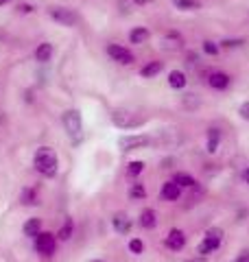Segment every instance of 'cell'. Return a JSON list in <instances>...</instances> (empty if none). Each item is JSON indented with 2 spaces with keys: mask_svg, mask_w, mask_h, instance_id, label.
<instances>
[{
  "mask_svg": "<svg viewBox=\"0 0 249 262\" xmlns=\"http://www.w3.org/2000/svg\"><path fill=\"white\" fill-rule=\"evenodd\" d=\"M197 59H199L197 53H188L186 55V66H197Z\"/></svg>",
  "mask_w": 249,
  "mask_h": 262,
  "instance_id": "cell-32",
  "label": "cell"
},
{
  "mask_svg": "<svg viewBox=\"0 0 249 262\" xmlns=\"http://www.w3.org/2000/svg\"><path fill=\"white\" fill-rule=\"evenodd\" d=\"M35 59L39 63H48L53 59V44H48V42H42L37 48H35Z\"/></svg>",
  "mask_w": 249,
  "mask_h": 262,
  "instance_id": "cell-20",
  "label": "cell"
},
{
  "mask_svg": "<svg viewBox=\"0 0 249 262\" xmlns=\"http://www.w3.org/2000/svg\"><path fill=\"white\" fill-rule=\"evenodd\" d=\"M48 13H51V18L57 24H61V27H74V24L79 22V15L72 9H68V7H53Z\"/></svg>",
  "mask_w": 249,
  "mask_h": 262,
  "instance_id": "cell-8",
  "label": "cell"
},
{
  "mask_svg": "<svg viewBox=\"0 0 249 262\" xmlns=\"http://www.w3.org/2000/svg\"><path fill=\"white\" fill-rule=\"evenodd\" d=\"M238 114H240V118H243V120H249V101L247 103H240Z\"/></svg>",
  "mask_w": 249,
  "mask_h": 262,
  "instance_id": "cell-31",
  "label": "cell"
},
{
  "mask_svg": "<svg viewBox=\"0 0 249 262\" xmlns=\"http://www.w3.org/2000/svg\"><path fill=\"white\" fill-rule=\"evenodd\" d=\"M179 196H181V188L173 182H164L162 184V188H160V199L162 201H166V203H175V201H179Z\"/></svg>",
  "mask_w": 249,
  "mask_h": 262,
  "instance_id": "cell-11",
  "label": "cell"
},
{
  "mask_svg": "<svg viewBox=\"0 0 249 262\" xmlns=\"http://www.w3.org/2000/svg\"><path fill=\"white\" fill-rule=\"evenodd\" d=\"M221 245H223V229L221 227H210V229H205V236H203V241L199 243L197 253L205 258V256H210V253L217 251Z\"/></svg>",
  "mask_w": 249,
  "mask_h": 262,
  "instance_id": "cell-4",
  "label": "cell"
},
{
  "mask_svg": "<svg viewBox=\"0 0 249 262\" xmlns=\"http://www.w3.org/2000/svg\"><path fill=\"white\" fill-rule=\"evenodd\" d=\"M33 166L42 177H55L57 168H59V160H57V153L51 146H39L35 151V158H33Z\"/></svg>",
  "mask_w": 249,
  "mask_h": 262,
  "instance_id": "cell-1",
  "label": "cell"
},
{
  "mask_svg": "<svg viewBox=\"0 0 249 262\" xmlns=\"http://www.w3.org/2000/svg\"><path fill=\"white\" fill-rule=\"evenodd\" d=\"M234 262H249V251H240V256Z\"/></svg>",
  "mask_w": 249,
  "mask_h": 262,
  "instance_id": "cell-33",
  "label": "cell"
},
{
  "mask_svg": "<svg viewBox=\"0 0 249 262\" xmlns=\"http://www.w3.org/2000/svg\"><path fill=\"white\" fill-rule=\"evenodd\" d=\"M90 262H105V260H101V258H94V260H90Z\"/></svg>",
  "mask_w": 249,
  "mask_h": 262,
  "instance_id": "cell-38",
  "label": "cell"
},
{
  "mask_svg": "<svg viewBox=\"0 0 249 262\" xmlns=\"http://www.w3.org/2000/svg\"><path fill=\"white\" fill-rule=\"evenodd\" d=\"M169 85L173 90H184L188 85V75L184 70H171L169 72Z\"/></svg>",
  "mask_w": 249,
  "mask_h": 262,
  "instance_id": "cell-16",
  "label": "cell"
},
{
  "mask_svg": "<svg viewBox=\"0 0 249 262\" xmlns=\"http://www.w3.org/2000/svg\"><path fill=\"white\" fill-rule=\"evenodd\" d=\"M221 48H238V46H243V39H238V37H225V39H221L219 42Z\"/></svg>",
  "mask_w": 249,
  "mask_h": 262,
  "instance_id": "cell-30",
  "label": "cell"
},
{
  "mask_svg": "<svg viewBox=\"0 0 249 262\" xmlns=\"http://www.w3.org/2000/svg\"><path fill=\"white\" fill-rule=\"evenodd\" d=\"M142 170H144V162H140V160H134V162L127 164V177H131V179L142 175Z\"/></svg>",
  "mask_w": 249,
  "mask_h": 262,
  "instance_id": "cell-26",
  "label": "cell"
},
{
  "mask_svg": "<svg viewBox=\"0 0 249 262\" xmlns=\"http://www.w3.org/2000/svg\"><path fill=\"white\" fill-rule=\"evenodd\" d=\"M153 142V138H149L144 134H134V136H122L118 140V146L122 151H136V149H147Z\"/></svg>",
  "mask_w": 249,
  "mask_h": 262,
  "instance_id": "cell-6",
  "label": "cell"
},
{
  "mask_svg": "<svg viewBox=\"0 0 249 262\" xmlns=\"http://www.w3.org/2000/svg\"><path fill=\"white\" fill-rule=\"evenodd\" d=\"M72 234H74V223H72V219H66L64 225L59 227V234H57V236H59L61 243H68L72 238Z\"/></svg>",
  "mask_w": 249,
  "mask_h": 262,
  "instance_id": "cell-24",
  "label": "cell"
},
{
  "mask_svg": "<svg viewBox=\"0 0 249 262\" xmlns=\"http://www.w3.org/2000/svg\"><path fill=\"white\" fill-rule=\"evenodd\" d=\"M129 251L134 253V256H140V253L144 251V243L140 241V238H131L129 241Z\"/></svg>",
  "mask_w": 249,
  "mask_h": 262,
  "instance_id": "cell-29",
  "label": "cell"
},
{
  "mask_svg": "<svg viewBox=\"0 0 249 262\" xmlns=\"http://www.w3.org/2000/svg\"><path fill=\"white\" fill-rule=\"evenodd\" d=\"M144 116H140L138 112L127 110V107H116L112 112V122L118 129H138L144 125Z\"/></svg>",
  "mask_w": 249,
  "mask_h": 262,
  "instance_id": "cell-2",
  "label": "cell"
},
{
  "mask_svg": "<svg viewBox=\"0 0 249 262\" xmlns=\"http://www.w3.org/2000/svg\"><path fill=\"white\" fill-rule=\"evenodd\" d=\"M164 70V63L162 61H147L144 66H142V68H140V77H142V79H153V77H157V75H160V72Z\"/></svg>",
  "mask_w": 249,
  "mask_h": 262,
  "instance_id": "cell-17",
  "label": "cell"
},
{
  "mask_svg": "<svg viewBox=\"0 0 249 262\" xmlns=\"http://www.w3.org/2000/svg\"><path fill=\"white\" fill-rule=\"evenodd\" d=\"M107 55L112 57V61H116V63H120V66H131L136 61V55L129 51V48H125V46H120V44H107Z\"/></svg>",
  "mask_w": 249,
  "mask_h": 262,
  "instance_id": "cell-7",
  "label": "cell"
},
{
  "mask_svg": "<svg viewBox=\"0 0 249 262\" xmlns=\"http://www.w3.org/2000/svg\"><path fill=\"white\" fill-rule=\"evenodd\" d=\"M20 199H22V206H29V208H33V206H37V203H39L37 190H35V188H31V186L24 188L22 194H20Z\"/></svg>",
  "mask_w": 249,
  "mask_h": 262,
  "instance_id": "cell-21",
  "label": "cell"
},
{
  "mask_svg": "<svg viewBox=\"0 0 249 262\" xmlns=\"http://www.w3.org/2000/svg\"><path fill=\"white\" fill-rule=\"evenodd\" d=\"M186 262H208L203 256H197V258H190V260H186Z\"/></svg>",
  "mask_w": 249,
  "mask_h": 262,
  "instance_id": "cell-37",
  "label": "cell"
},
{
  "mask_svg": "<svg viewBox=\"0 0 249 262\" xmlns=\"http://www.w3.org/2000/svg\"><path fill=\"white\" fill-rule=\"evenodd\" d=\"M131 219L125 214V212H116V214L112 216V227L116 229L118 234H129L131 232Z\"/></svg>",
  "mask_w": 249,
  "mask_h": 262,
  "instance_id": "cell-14",
  "label": "cell"
},
{
  "mask_svg": "<svg viewBox=\"0 0 249 262\" xmlns=\"http://www.w3.org/2000/svg\"><path fill=\"white\" fill-rule=\"evenodd\" d=\"M173 182H175L179 188H197V179L190 173H175L173 175Z\"/></svg>",
  "mask_w": 249,
  "mask_h": 262,
  "instance_id": "cell-22",
  "label": "cell"
},
{
  "mask_svg": "<svg viewBox=\"0 0 249 262\" xmlns=\"http://www.w3.org/2000/svg\"><path fill=\"white\" fill-rule=\"evenodd\" d=\"M18 9H20L22 13H31V11H33V7H31V5H20Z\"/></svg>",
  "mask_w": 249,
  "mask_h": 262,
  "instance_id": "cell-34",
  "label": "cell"
},
{
  "mask_svg": "<svg viewBox=\"0 0 249 262\" xmlns=\"http://www.w3.org/2000/svg\"><path fill=\"white\" fill-rule=\"evenodd\" d=\"M221 142H223V131L219 127H210L205 131V151L208 153H217Z\"/></svg>",
  "mask_w": 249,
  "mask_h": 262,
  "instance_id": "cell-12",
  "label": "cell"
},
{
  "mask_svg": "<svg viewBox=\"0 0 249 262\" xmlns=\"http://www.w3.org/2000/svg\"><path fill=\"white\" fill-rule=\"evenodd\" d=\"M162 48H166V51H181V48H184V37H181V33L166 31L164 37H162Z\"/></svg>",
  "mask_w": 249,
  "mask_h": 262,
  "instance_id": "cell-13",
  "label": "cell"
},
{
  "mask_svg": "<svg viewBox=\"0 0 249 262\" xmlns=\"http://www.w3.org/2000/svg\"><path fill=\"white\" fill-rule=\"evenodd\" d=\"M173 5H175V9H179V11H197V9H201V3H199V0H173Z\"/></svg>",
  "mask_w": 249,
  "mask_h": 262,
  "instance_id": "cell-25",
  "label": "cell"
},
{
  "mask_svg": "<svg viewBox=\"0 0 249 262\" xmlns=\"http://www.w3.org/2000/svg\"><path fill=\"white\" fill-rule=\"evenodd\" d=\"M149 37H151V31H149L147 27H134V29L129 31V42L136 44V46L138 44H144Z\"/></svg>",
  "mask_w": 249,
  "mask_h": 262,
  "instance_id": "cell-18",
  "label": "cell"
},
{
  "mask_svg": "<svg viewBox=\"0 0 249 262\" xmlns=\"http://www.w3.org/2000/svg\"><path fill=\"white\" fill-rule=\"evenodd\" d=\"M22 232H24V236L27 238H35V236H39L42 234V219H29L27 223H24V227H22Z\"/></svg>",
  "mask_w": 249,
  "mask_h": 262,
  "instance_id": "cell-19",
  "label": "cell"
},
{
  "mask_svg": "<svg viewBox=\"0 0 249 262\" xmlns=\"http://www.w3.org/2000/svg\"><path fill=\"white\" fill-rule=\"evenodd\" d=\"M129 199L131 201H144L147 199V188L144 184H140V182H134L129 186Z\"/></svg>",
  "mask_w": 249,
  "mask_h": 262,
  "instance_id": "cell-23",
  "label": "cell"
},
{
  "mask_svg": "<svg viewBox=\"0 0 249 262\" xmlns=\"http://www.w3.org/2000/svg\"><path fill=\"white\" fill-rule=\"evenodd\" d=\"M243 179H245V184L249 186V166H247V168L243 170Z\"/></svg>",
  "mask_w": 249,
  "mask_h": 262,
  "instance_id": "cell-36",
  "label": "cell"
},
{
  "mask_svg": "<svg viewBox=\"0 0 249 262\" xmlns=\"http://www.w3.org/2000/svg\"><path fill=\"white\" fill-rule=\"evenodd\" d=\"M186 243H188V236H186L184 229H179V227H173L164 238L166 249H171V251H181L186 247Z\"/></svg>",
  "mask_w": 249,
  "mask_h": 262,
  "instance_id": "cell-9",
  "label": "cell"
},
{
  "mask_svg": "<svg viewBox=\"0 0 249 262\" xmlns=\"http://www.w3.org/2000/svg\"><path fill=\"white\" fill-rule=\"evenodd\" d=\"M208 85L212 90H217V92H223V90H227L232 85V77L223 70H212V72H208Z\"/></svg>",
  "mask_w": 249,
  "mask_h": 262,
  "instance_id": "cell-10",
  "label": "cell"
},
{
  "mask_svg": "<svg viewBox=\"0 0 249 262\" xmlns=\"http://www.w3.org/2000/svg\"><path fill=\"white\" fill-rule=\"evenodd\" d=\"M181 105H184L186 110H197L199 107V101L195 94H184V98H181Z\"/></svg>",
  "mask_w": 249,
  "mask_h": 262,
  "instance_id": "cell-28",
  "label": "cell"
},
{
  "mask_svg": "<svg viewBox=\"0 0 249 262\" xmlns=\"http://www.w3.org/2000/svg\"><path fill=\"white\" fill-rule=\"evenodd\" d=\"M7 3H11V0H0V5H7Z\"/></svg>",
  "mask_w": 249,
  "mask_h": 262,
  "instance_id": "cell-39",
  "label": "cell"
},
{
  "mask_svg": "<svg viewBox=\"0 0 249 262\" xmlns=\"http://www.w3.org/2000/svg\"><path fill=\"white\" fill-rule=\"evenodd\" d=\"M138 225L142 227V229H153L157 225V214H155V210L153 208H144L142 212H140V216H138Z\"/></svg>",
  "mask_w": 249,
  "mask_h": 262,
  "instance_id": "cell-15",
  "label": "cell"
},
{
  "mask_svg": "<svg viewBox=\"0 0 249 262\" xmlns=\"http://www.w3.org/2000/svg\"><path fill=\"white\" fill-rule=\"evenodd\" d=\"M131 3H134V5H140V7H142V5H151V3H153V0H131Z\"/></svg>",
  "mask_w": 249,
  "mask_h": 262,
  "instance_id": "cell-35",
  "label": "cell"
},
{
  "mask_svg": "<svg viewBox=\"0 0 249 262\" xmlns=\"http://www.w3.org/2000/svg\"><path fill=\"white\" fill-rule=\"evenodd\" d=\"M57 249V236L51 232H42L39 236H35V251L44 258H51Z\"/></svg>",
  "mask_w": 249,
  "mask_h": 262,
  "instance_id": "cell-5",
  "label": "cell"
},
{
  "mask_svg": "<svg viewBox=\"0 0 249 262\" xmlns=\"http://www.w3.org/2000/svg\"><path fill=\"white\" fill-rule=\"evenodd\" d=\"M201 51H203L205 55H210V57H217V55L221 53V46H219V42H212V39H203Z\"/></svg>",
  "mask_w": 249,
  "mask_h": 262,
  "instance_id": "cell-27",
  "label": "cell"
},
{
  "mask_svg": "<svg viewBox=\"0 0 249 262\" xmlns=\"http://www.w3.org/2000/svg\"><path fill=\"white\" fill-rule=\"evenodd\" d=\"M61 125L66 129V134L72 142H79L81 136H83V120H81V114L79 110H66L61 114Z\"/></svg>",
  "mask_w": 249,
  "mask_h": 262,
  "instance_id": "cell-3",
  "label": "cell"
}]
</instances>
